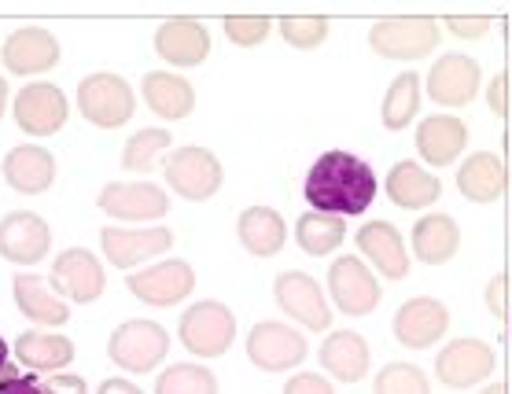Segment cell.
I'll list each match as a JSON object with an SVG mask.
<instances>
[{
    "label": "cell",
    "mask_w": 512,
    "mask_h": 394,
    "mask_svg": "<svg viewBox=\"0 0 512 394\" xmlns=\"http://www.w3.org/2000/svg\"><path fill=\"white\" fill-rule=\"evenodd\" d=\"M8 354H12V350H8V343L0 339V376H12L15 372V365H8Z\"/></svg>",
    "instance_id": "46"
},
{
    "label": "cell",
    "mask_w": 512,
    "mask_h": 394,
    "mask_svg": "<svg viewBox=\"0 0 512 394\" xmlns=\"http://www.w3.org/2000/svg\"><path fill=\"white\" fill-rule=\"evenodd\" d=\"M100 210H104L107 218H118V221H155V218H166V210H170V199L159 185H148V181H140V185H122V181H111L104 185L100 192Z\"/></svg>",
    "instance_id": "18"
},
{
    "label": "cell",
    "mask_w": 512,
    "mask_h": 394,
    "mask_svg": "<svg viewBox=\"0 0 512 394\" xmlns=\"http://www.w3.org/2000/svg\"><path fill=\"white\" fill-rule=\"evenodd\" d=\"M174 244V232L166 225H155V229H104L100 232V247H104V258L115 269H133L148 258L163 255L166 247Z\"/></svg>",
    "instance_id": "17"
},
{
    "label": "cell",
    "mask_w": 512,
    "mask_h": 394,
    "mask_svg": "<svg viewBox=\"0 0 512 394\" xmlns=\"http://www.w3.org/2000/svg\"><path fill=\"white\" fill-rule=\"evenodd\" d=\"M358 251L376 266V273L387 280L409 277V251L402 232L391 221H369L358 229Z\"/></svg>",
    "instance_id": "20"
},
{
    "label": "cell",
    "mask_w": 512,
    "mask_h": 394,
    "mask_svg": "<svg viewBox=\"0 0 512 394\" xmlns=\"http://www.w3.org/2000/svg\"><path fill=\"white\" fill-rule=\"evenodd\" d=\"M509 85H512L509 74L494 78V82H490V89H487V100H490V111L505 118V122H509V129H512V89H509Z\"/></svg>",
    "instance_id": "40"
},
{
    "label": "cell",
    "mask_w": 512,
    "mask_h": 394,
    "mask_svg": "<svg viewBox=\"0 0 512 394\" xmlns=\"http://www.w3.org/2000/svg\"><path fill=\"white\" fill-rule=\"evenodd\" d=\"M306 199L317 214H365L376 199L373 166L350 151H325L306 174Z\"/></svg>",
    "instance_id": "1"
},
{
    "label": "cell",
    "mask_w": 512,
    "mask_h": 394,
    "mask_svg": "<svg viewBox=\"0 0 512 394\" xmlns=\"http://www.w3.org/2000/svg\"><path fill=\"white\" fill-rule=\"evenodd\" d=\"M446 30L457 37H465V41H479V37H487L490 19H483V15H450V19H446Z\"/></svg>",
    "instance_id": "41"
},
{
    "label": "cell",
    "mask_w": 512,
    "mask_h": 394,
    "mask_svg": "<svg viewBox=\"0 0 512 394\" xmlns=\"http://www.w3.org/2000/svg\"><path fill=\"white\" fill-rule=\"evenodd\" d=\"M155 394H218V376L207 365H170L155 380Z\"/></svg>",
    "instance_id": "35"
},
{
    "label": "cell",
    "mask_w": 512,
    "mask_h": 394,
    "mask_svg": "<svg viewBox=\"0 0 512 394\" xmlns=\"http://www.w3.org/2000/svg\"><path fill=\"white\" fill-rule=\"evenodd\" d=\"M225 37L240 48H255L262 45L273 30V19L269 15H225Z\"/></svg>",
    "instance_id": "38"
},
{
    "label": "cell",
    "mask_w": 512,
    "mask_h": 394,
    "mask_svg": "<svg viewBox=\"0 0 512 394\" xmlns=\"http://www.w3.org/2000/svg\"><path fill=\"white\" fill-rule=\"evenodd\" d=\"M12 295H15L19 313L30 317L34 325L59 328L70 321V306H63V302L45 288V280L37 277V273H19V277L12 280Z\"/></svg>",
    "instance_id": "28"
},
{
    "label": "cell",
    "mask_w": 512,
    "mask_h": 394,
    "mask_svg": "<svg viewBox=\"0 0 512 394\" xmlns=\"http://www.w3.org/2000/svg\"><path fill=\"white\" fill-rule=\"evenodd\" d=\"M369 45L384 59H424L439 45V23L428 15H398V19H380L369 30Z\"/></svg>",
    "instance_id": "5"
},
{
    "label": "cell",
    "mask_w": 512,
    "mask_h": 394,
    "mask_svg": "<svg viewBox=\"0 0 512 394\" xmlns=\"http://www.w3.org/2000/svg\"><path fill=\"white\" fill-rule=\"evenodd\" d=\"M490 372H494V350L476 336L446 343V347L439 350V358H435V376H439L450 391H468V387H476V383L487 380Z\"/></svg>",
    "instance_id": "12"
},
{
    "label": "cell",
    "mask_w": 512,
    "mask_h": 394,
    "mask_svg": "<svg viewBox=\"0 0 512 394\" xmlns=\"http://www.w3.org/2000/svg\"><path fill=\"white\" fill-rule=\"evenodd\" d=\"M373 394H431V383L420 365L391 361V365H384V369L376 372Z\"/></svg>",
    "instance_id": "36"
},
{
    "label": "cell",
    "mask_w": 512,
    "mask_h": 394,
    "mask_svg": "<svg viewBox=\"0 0 512 394\" xmlns=\"http://www.w3.org/2000/svg\"><path fill=\"white\" fill-rule=\"evenodd\" d=\"M0 394H45L34 376H0Z\"/></svg>",
    "instance_id": "44"
},
{
    "label": "cell",
    "mask_w": 512,
    "mask_h": 394,
    "mask_svg": "<svg viewBox=\"0 0 512 394\" xmlns=\"http://www.w3.org/2000/svg\"><path fill=\"white\" fill-rule=\"evenodd\" d=\"M465 144H468V126L454 115H431L417 129L420 159H428L431 166L457 163V155L465 151Z\"/></svg>",
    "instance_id": "24"
},
{
    "label": "cell",
    "mask_w": 512,
    "mask_h": 394,
    "mask_svg": "<svg viewBox=\"0 0 512 394\" xmlns=\"http://www.w3.org/2000/svg\"><path fill=\"white\" fill-rule=\"evenodd\" d=\"M163 170H166V185L174 188L181 199H188V203H203V199L218 196L225 177L218 155L207 148H192V144L170 151Z\"/></svg>",
    "instance_id": "6"
},
{
    "label": "cell",
    "mask_w": 512,
    "mask_h": 394,
    "mask_svg": "<svg viewBox=\"0 0 512 394\" xmlns=\"http://www.w3.org/2000/svg\"><path fill=\"white\" fill-rule=\"evenodd\" d=\"M140 96H144V104L152 107L163 122H181V118H188L192 107H196V89H192L181 74H170V70L144 74Z\"/></svg>",
    "instance_id": "23"
},
{
    "label": "cell",
    "mask_w": 512,
    "mask_h": 394,
    "mask_svg": "<svg viewBox=\"0 0 512 394\" xmlns=\"http://www.w3.org/2000/svg\"><path fill=\"white\" fill-rule=\"evenodd\" d=\"M487 306L498 321H512V273H501L487 284Z\"/></svg>",
    "instance_id": "39"
},
{
    "label": "cell",
    "mask_w": 512,
    "mask_h": 394,
    "mask_svg": "<svg viewBox=\"0 0 512 394\" xmlns=\"http://www.w3.org/2000/svg\"><path fill=\"white\" fill-rule=\"evenodd\" d=\"M446 328H450V313L431 295H417V299L402 302L395 313V336L409 350H428L431 343H439L446 336Z\"/></svg>",
    "instance_id": "16"
},
{
    "label": "cell",
    "mask_w": 512,
    "mask_h": 394,
    "mask_svg": "<svg viewBox=\"0 0 512 394\" xmlns=\"http://www.w3.org/2000/svg\"><path fill=\"white\" fill-rule=\"evenodd\" d=\"M48 280H52V288L70 302H96L107 288L100 258H96L93 251H85V247L63 251V255L52 262V277Z\"/></svg>",
    "instance_id": "13"
},
{
    "label": "cell",
    "mask_w": 512,
    "mask_h": 394,
    "mask_svg": "<svg viewBox=\"0 0 512 394\" xmlns=\"http://www.w3.org/2000/svg\"><path fill=\"white\" fill-rule=\"evenodd\" d=\"M70 104L63 89L52 82H30L15 93V126L26 137H56L67 126Z\"/></svg>",
    "instance_id": "8"
},
{
    "label": "cell",
    "mask_w": 512,
    "mask_h": 394,
    "mask_svg": "<svg viewBox=\"0 0 512 394\" xmlns=\"http://www.w3.org/2000/svg\"><path fill=\"white\" fill-rule=\"evenodd\" d=\"M509 181H512V155H509Z\"/></svg>",
    "instance_id": "49"
},
{
    "label": "cell",
    "mask_w": 512,
    "mask_h": 394,
    "mask_svg": "<svg viewBox=\"0 0 512 394\" xmlns=\"http://www.w3.org/2000/svg\"><path fill=\"white\" fill-rule=\"evenodd\" d=\"M420 111V78L413 70L406 74H398L395 82L387 85V96H384V107H380V118H384L387 129H406Z\"/></svg>",
    "instance_id": "33"
},
{
    "label": "cell",
    "mask_w": 512,
    "mask_h": 394,
    "mask_svg": "<svg viewBox=\"0 0 512 394\" xmlns=\"http://www.w3.org/2000/svg\"><path fill=\"white\" fill-rule=\"evenodd\" d=\"M236 236L255 258H269L284 247L288 229H284V218L273 207H247L236 221Z\"/></svg>",
    "instance_id": "30"
},
{
    "label": "cell",
    "mask_w": 512,
    "mask_h": 394,
    "mask_svg": "<svg viewBox=\"0 0 512 394\" xmlns=\"http://www.w3.org/2000/svg\"><path fill=\"white\" fill-rule=\"evenodd\" d=\"M52 247V229L34 210H15L0 218V258L15 266H37Z\"/></svg>",
    "instance_id": "14"
},
{
    "label": "cell",
    "mask_w": 512,
    "mask_h": 394,
    "mask_svg": "<svg viewBox=\"0 0 512 394\" xmlns=\"http://www.w3.org/2000/svg\"><path fill=\"white\" fill-rule=\"evenodd\" d=\"M343 236H347V221L336 218V214H306V218H299V225H295L299 247L314 258L332 255V251L343 244Z\"/></svg>",
    "instance_id": "32"
},
{
    "label": "cell",
    "mask_w": 512,
    "mask_h": 394,
    "mask_svg": "<svg viewBox=\"0 0 512 394\" xmlns=\"http://www.w3.org/2000/svg\"><path fill=\"white\" fill-rule=\"evenodd\" d=\"M155 52L170 63V67H199L210 56V34L207 26L196 19H166L155 30Z\"/></svg>",
    "instance_id": "21"
},
{
    "label": "cell",
    "mask_w": 512,
    "mask_h": 394,
    "mask_svg": "<svg viewBox=\"0 0 512 394\" xmlns=\"http://www.w3.org/2000/svg\"><path fill=\"white\" fill-rule=\"evenodd\" d=\"M509 185V170L494 151H476L468 155L457 170V192L472 203H494Z\"/></svg>",
    "instance_id": "25"
},
{
    "label": "cell",
    "mask_w": 512,
    "mask_h": 394,
    "mask_svg": "<svg viewBox=\"0 0 512 394\" xmlns=\"http://www.w3.org/2000/svg\"><path fill=\"white\" fill-rule=\"evenodd\" d=\"M284 394H336L332 391V383L325 376H317V372H299V376H291L284 383Z\"/></svg>",
    "instance_id": "42"
},
{
    "label": "cell",
    "mask_w": 512,
    "mask_h": 394,
    "mask_svg": "<svg viewBox=\"0 0 512 394\" xmlns=\"http://www.w3.org/2000/svg\"><path fill=\"white\" fill-rule=\"evenodd\" d=\"M273 299L291 321L306 325L310 332H328V325H332V306H328L325 291L317 288L314 277H306L299 269L280 273L277 284H273Z\"/></svg>",
    "instance_id": "10"
},
{
    "label": "cell",
    "mask_w": 512,
    "mask_h": 394,
    "mask_svg": "<svg viewBox=\"0 0 512 394\" xmlns=\"http://www.w3.org/2000/svg\"><path fill=\"white\" fill-rule=\"evenodd\" d=\"M321 365L339 383H358L369 372V343L358 332H332L321 343Z\"/></svg>",
    "instance_id": "29"
},
{
    "label": "cell",
    "mask_w": 512,
    "mask_h": 394,
    "mask_svg": "<svg viewBox=\"0 0 512 394\" xmlns=\"http://www.w3.org/2000/svg\"><path fill=\"white\" fill-rule=\"evenodd\" d=\"M461 247V229L450 214H428L413 225V255L424 266H443Z\"/></svg>",
    "instance_id": "26"
},
{
    "label": "cell",
    "mask_w": 512,
    "mask_h": 394,
    "mask_svg": "<svg viewBox=\"0 0 512 394\" xmlns=\"http://www.w3.org/2000/svg\"><path fill=\"white\" fill-rule=\"evenodd\" d=\"M4 111H8V78L0 74V118H4Z\"/></svg>",
    "instance_id": "47"
},
{
    "label": "cell",
    "mask_w": 512,
    "mask_h": 394,
    "mask_svg": "<svg viewBox=\"0 0 512 394\" xmlns=\"http://www.w3.org/2000/svg\"><path fill=\"white\" fill-rule=\"evenodd\" d=\"M166 148H170V129H140L122 148V170L148 174V170H155V163H159V155Z\"/></svg>",
    "instance_id": "34"
},
{
    "label": "cell",
    "mask_w": 512,
    "mask_h": 394,
    "mask_svg": "<svg viewBox=\"0 0 512 394\" xmlns=\"http://www.w3.org/2000/svg\"><path fill=\"white\" fill-rule=\"evenodd\" d=\"M479 82H483V74H479L476 59L450 52L428 70V100H435L439 107H465L476 100Z\"/></svg>",
    "instance_id": "15"
},
{
    "label": "cell",
    "mask_w": 512,
    "mask_h": 394,
    "mask_svg": "<svg viewBox=\"0 0 512 394\" xmlns=\"http://www.w3.org/2000/svg\"><path fill=\"white\" fill-rule=\"evenodd\" d=\"M328 291L339 313L347 317H369L380 306V280L358 255H339L328 269Z\"/></svg>",
    "instance_id": "7"
},
{
    "label": "cell",
    "mask_w": 512,
    "mask_h": 394,
    "mask_svg": "<svg viewBox=\"0 0 512 394\" xmlns=\"http://www.w3.org/2000/svg\"><path fill=\"white\" fill-rule=\"evenodd\" d=\"M509 229H512V225H509Z\"/></svg>",
    "instance_id": "51"
},
{
    "label": "cell",
    "mask_w": 512,
    "mask_h": 394,
    "mask_svg": "<svg viewBox=\"0 0 512 394\" xmlns=\"http://www.w3.org/2000/svg\"><path fill=\"white\" fill-rule=\"evenodd\" d=\"M78 111L89 126L96 129H122L137 111V100H133V85L126 78H118L111 70H100V74H89L78 85Z\"/></svg>",
    "instance_id": "2"
},
{
    "label": "cell",
    "mask_w": 512,
    "mask_h": 394,
    "mask_svg": "<svg viewBox=\"0 0 512 394\" xmlns=\"http://www.w3.org/2000/svg\"><path fill=\"white\" fill-rule=\"evenodd\" d=\"M4 181L23 196H41L56 181V155L41 144H19L4 155Z\"/></svg>",
    "instance_id": "22"
},
{
    "label": "cell",
    "mask_w": 512,
    "mask_h": 394,
    "mask_svg": "<svg viewBox=\"0 0 512 394\" xmlns=\"http://www.w3.org/2000/svg\"><path fill=\"white\" fill-rule=\"evenodd\" d=\"M100 394H144L133 380H122V376H115V380H104L100 383Z\"/></svg>",
    "instance_id": "45"
},
{
    "label": "cell",
    "mask_w": 512,
    "mask_h": 394,
    "mask_svg": "<svg viewBox=\"0 0 512 394\" xmlns=\"http://www.w3.org/2000/svg\"><path fill=\"white\" fill-rule=\"evenodd\" d=\"M280 37H284L291 48L310 52V48L325 45L328 19L325 15H284V19H280Z\"/></svg>",
    "instance_id": "37"
},
{
    "label": "cell",
    "mask_w": 512,
    "mask_h": 394,
    "mask_svg": "<svg viewBox=\"0 0 512 394\" xmlns=\"http://www.w3.org/2000/svg\"><path fill=\"white\" fill-rule=\"evenodd\" d=\"M15 358L37 372H56L74 361V339L52 332H23L15 339Z\"/></svg>",
    "instance_id": "31"
},
{
    "label": "cell",
    "mask_w": 512,
    "mask_h": 394,
    "mask_svg": "<svg viewBox=\"0 0 512 394\" xmlns=\"http://www.w3.org/2000/svg\"><path fill=\"white\" fill-rule=\"evenodd\" d=\"M509 78H512V63H509Z\"/></svg>",
    "instance_id": "50"
},
{
    "label": "cell",
    "mask_w": 512,
    "mask_h": 394,
    "mask_svg": "<svg viewBox=\"0 0 512 394\" xmlns=\"http://www.w3.org/2000/svg\"><path fill=\"white\" fill-rule=\"evenodd\" d=\"M170 350V332L159 321H126L107 339V358L122 372H152Z\"/></svg>",
    "instance_id": "4"
},
{
    "label": "cell",
    "mask_w": 512,
    "mask_h": 394,
    "mask_svg": "<svg viewBox=\"0 0 512 394\" xmlns=\"http://www.w3.org/2000/svg\"><path fill=\"white\" fill-rule=\"evenodd\" d=\"M177 336H181V347L192 350L196 358H222L236 339V317L225 302H196L181 313Z\"/></svg>",
    "instance_id": "3"
},
{
    "label": "cell",
    "mask_w": 512,
    "mask_h": 394,
    "mask_svg": "<svg viewBox=\"0 0 512 394\" xmlns=\"http://www.w3.org/2000/svg\"><path fill=\"white\" fill-rule=\"evenodd\" d=\"M384 188H387V196H391V203H395V207H402V210H424V207H431L435 199L443 196L439 177H431L420 163L391 166V174H387Z\"/></svg>",
    "instance_id": "27"
},
{
    "label": "cell",
    "mask_w": 512,
    "mask_h": 394,
    "mask_svg": "<svg viewBox=\"0 0 512 394\" xmlns=\"http://www.w3.org/2000/svg\"><path fill=\"white\" fill-rule=\"evenodd\" d=\"M126 288L133 299H140L144 306H155V310H166V306H177L185 302L196 288V273L188 262L181 258H170V262H159V266H148L126 277Z\"/></svg>",
    "instance_id": "9"
},
{
    "label": "cell",
    "mask_w": 512,
    "mask_h": 394,
    "mask_svg": "<svg viewBox=\"0 0 512 394\" xmlns=\"http://www.w3.org/2000/svg\"><path fill=\"white\" fill-rule=\"evenodd\" d=\"M479 394H509V387H505V383H490V387H483Z\"/></svg>",
    "instance_id": "48"
},
{
    "label": "cell",
    "mask_w": 512,
    "mask_h": 394,
    "mask_svg": "<svg viewBox=\"0 0 512 394\" xmlns=\"http://www.w3.org/2000/svg\"><path fill=\"white\" fill-rule=\"evenodd\" d=\"M247 358L262 372H288L306 361V339L280 321H258L247 336Z\"/></svg>",
    "instance_id": "11"
},
{
    "label": "cell",
    "mask_w": 512,
    "mask_h": 394,
    "mask_svg": "<svg viewBox=\"0 0 512 394\" xmlns=\"http://www.w3.org/2000/svg\"><path fill=\"white\" fill-rule=\"evenodd\" d=\"M0 59H4V70H12V74H45L59 63V41L48 34L45 26H23V30H15L4 48H0Z\"/></svg>",
    "instance_id": "19"
},
{
    "label": "cell",
    "mask_w": 512,
    "mask_h": 394,
    "mask_svg": "<svg viewBox=\"0 0 512 394\" xmlns=\"http://www.w3.org/2000/svg\"><path fill=\"white\" fill-rule=\"evenodd\" d=\"M41 391L45 394H89L82 376H70V372H56V376H48L41 383Z\"/></svg>",
    "instance_id": "43"
}]
</instances>
